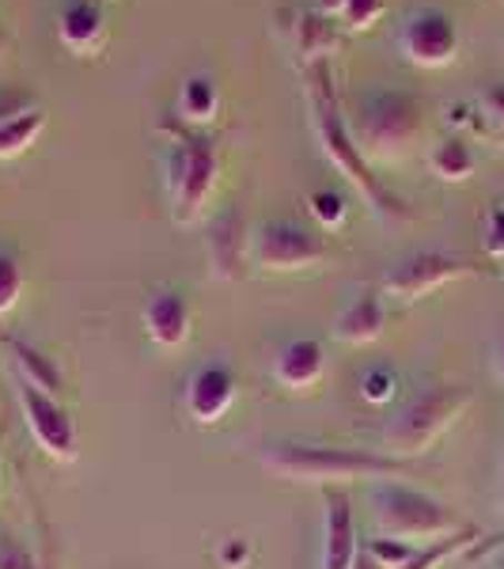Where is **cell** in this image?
<instances>
[{
	"label": "cell",
	"mask_w": 504,
	"mask_h": 569,
	"mask_svg": "<svg viewBox=\"0 0 504 569\" xmlns=\"http://www.w3.org/2000/svg\"><path fill=\"white\" fill-rule=\"evenodd\" d=\"M308 77V114H311V126H315V137L323 144V156L342 171L345 179L353 182L356 190L364 194V201L372 206L375 217L383 220H410V209L406 201L391 194L380 179L372 176L369 160L356 149L353 133H350V122L342 118L337 110V99H334V88H330V69L326 66H315L304 72Z\"/></svg>",
	"instance_id": "cell-1"
},
{
	"label": "cell",
	"mask_w": 504,
	"mask_h": 569,
	"mask_svg": "<svg viewBox=\"0 0 504 569\" xmlns=\"http://www.w3.org/2000/svg\"><path fill=\"white\" fill-rule=\"evenodd\" d=\"M262 467L285 482L308 486H342L353 479H402L410 471L406 460L372 448H337V445H270L262 452Z\"/></svg>",
	"instance_id": "cell-2"
},
{
	"label": "cell",
	"mask_w": 504,
	"mask_h": 569,
	"mask_svg": "<svg viewBox=\"0 0 504 569\" xmlns=\"http://www.w3.org/2000/svg\"><path fill=\"white\" fill-rule=\"evenodd\" d=\"M350 133L369 163H399L414 152L425 133V107L417 96L395 88H375L356 103Z\"/></svg>",
	"instance_id": "cell-3"
},
{
	"label": "cell",
	"mask_w": 504,
	"mask_h": 569,
	"mask_svg": "<svg viewBox=\"0 0 504 569\" xmlns=\"http://www.w3.org/2000/svg\"><path fill=\"white\" fill-rule=\"evenodd\" d=\"M474 402V388L466 383H429L414 399L399 407V415L383 426V448L395 460H410L436 445Z\"/></svg>",
	"instance_id": "cell-4"
},
{
	"label": "cell",
	"mask_w": 504,
	"mask_h": 569,
	"mask_svg": "<svg viewBox=\"0 0 504 569\" xmlns=\"http://www.w3.org/2000/svg\"><path fill=\"white\" fill-rule=\"evenodd\" d=\"M163 171H168L171 220L175 224H194L220 176L216 141L201 130H175L163 144Z\"/></svg>",
	"instance_id": "cell-5"
},
{
	"label": "cell",
	"mask_w": 504,
	"mask_h": 569,
	"mask_svg": "<svg viewBox=\"0 0 504 569\" xmlns=\"http://www.w3.org/2000/svg\"><path fill=\"white\" fill-rule=\"evenodd\" d=\"M372 512L383 536L406 539V543H417V539L436 543V539L455 536V531L466 528L460 512L447 509L444 501H436L433 493L414 490V486L395 479H383L372 486Z\"/></svg>",
	"instance_id": "cell-6"
},
{
	"label": "cell",
	"mask_w": 504,
	"mask_h": 569,
	"mask_svg": "<svg viewBox=\"0 0 504 569\" xmlns=\"http://www.w3.org/2000/svg\"><path fill=\"white\" fill-rule=\"evenodd\" d=\"M326 259V243L319 232H311L300 220L292 217H273L262 220L251 236V262L259 270L270 273H292V270H308Z\"/></svg>",
	"instance_id": "cell-7"
},
{
	"label": "cell",
	"mask_w": 504,
	"mask_h": 569,
	"mask_svg": "<svg viewBox=\"0 0 504 569\" xmlns=\"http://www.w3.org/2000/svg\"><path fill=\"white\" fill-rule=\"evenodd\" d=\"M399 53L417 69H444L460 58V27L444 8H414V12L402 16L395 31Z\"/></svg>",
	"instance_id": "cell-8"
},
{
	"label": "cell",
	"mask_w": 504,
	"mask_h": 569,
	"mask_svg": "<svg viewBox=\"0 0 504 569\" xmlns=\"http://www.w3.org/2000/svg\"><path fill=\"white\" fill-rule=\"evenodd\" d=\"M482 273L478 262L463 259V254H447V251H417L406 254L383 273V292L395 300H421L429 292L444 289L447 281L474 278Z\"/></svg>",
	"instance_id": "cell-9"
},
{
	"label": "cell",
	"mask_w": 504,
	"mask_h": 569,
	"mask_svg": "<svg viewBox=\"0 0 504 569\" xmlns=\"http://www.w3.org/2000/svg\"><path fill=\"white\" fill-rule=\"evenodd\" d=\"M16 399H20L23 421L31 429L34 445L42 448L50 460L72 463L80 456V440H77V421L65 407L58 402V395H46L31 383L16 380Z\"/></svg>",
	"instance_id": "cell-10"
},
{
	"label": "cell",
	"mask_w": 504,
	"mask_h": 569,
	"mask_svg": "<svg viewBox=\"0 0 504 569\" xmlns=\"http://www.w3.org/2000/svg\"><path fill=\"white\" fill-rule=\"evenodd\" d=\"M235 402V372L224 361H209L194 369L182 391V407L198 426H216Z\"/></svg>",
	"instance_id": "cell-11"
},
{
	"label": "cell",
	"mask_w": 504,
	"mask_h": 569,
	"mask_svg": "<svg viewBox=\"0 0 504 569\" xmlns=\"http://www.w3.org/2000/svg\"><path fill=\"white\" fill-rule=\"evenodd\" d=\"M323 569H353L356 555H361V543H356V525H353V501L345 490L337 486H326L323 490Z\"/></svg>",
	"instance_id": "cell-12"
},
{
	"label": "cell",
	"mask_w": 504,
	"mask_h": 569,
	"mask_svg": "<svg viewBox=\"0 0 504 569\" xmlns=\"http://www.w3.org/2000/svg\"><path fill=\"white\" fill-rule=\"evenodd\" d=\"M58 39L72 58H99L107 46V16L99 0H65L58 16Z\"/></svg>",
	"instance_id": "cell-13"
},
{
	"label": "cell",
	"mask_w": 504,
	"mask_h": 569,
	"mask_svg": "<svg viewBox=\"0 0 504 569\" xmlns=\"http://www.w3.org/2000/svg\"><path fill=\"white\" fill-rule=\"evenodd\" d=\"M141 319H144L149 338L160 350H179L190 338V305L179 289H168V284L149 292V300H144V308H141Z\"/></svg>",
	"instance_id": "cell-14"
},
{
	"label": "cell",
	"mask_w": 504,
	"mask_h": 569,
	"mask_svg": "<svg viewBox=\"0 0 504 569\" xmlns=\"http://www.w3.org/2000/svg\"><path fill=\"white\" fill-rule=\"evenodd\" d=\"M326 372V346L319 338H289L273 357V380L289 391H311Z\"/></svg>",
	"instance_id": "cell-15"
},
{
	"label": "cell",
	"mask_w": 504,
	"mask_h": 569,
	"mask_svg": "<svg viewBox=\"0 0 504 569\" xmlns=\"http://www.w3.org/2000/svg\"><path fill=\"white\" fill-rule=\"evenodd\" d=\"M243 213L240 209H224L209 220L205 232V254H209V270L220 281H235L243 273Z\"/></svg>",
	"instance_id": "cell-16"
},
{
	"label": "cell",
	"mask_w": 504,
	"mask_h": 569,
	"mask_svg": "<svg viewBox=\"0 0 504 569\" xmlns=\"http://www.w3.org/2000/svg\"><path fill=\"white\" fill-rule=\"evenodd\" d=\"M383 327H387V305H383V297L375 289L353 292L334 319V335L350 346L375 342V338L383 335Z\"/></svg>",
	"instance_id": "cell-17"
},
{
	"label": "cell",
	"mask_w": 504,
	"mask_h": 569,
	"mask_svg": "<svg viewBox=\"0 0 504 569\" xmlns=\"http://www.w3.org/2000/svg\"><path fill=\"white\" fill-rule=\"evenodd\" d=\"M4 350H8V361H12V369H16V380L31 383V388H39L46 395H58L61 388H65L58 365H53L34 342H27V338H16V335H4Z\"/></svg>",
	"instance_id": "cell-18"
},
{
	"label": "cell",
	"mask_w": 504,
	"mask_h": 569,
	"mask_svg": "<svg viewBox=\"0 0 504 569\" xmlns=\"http://www.w3.org/2000/svg\"><path fill=\"white\" fill-rule=\"evenodd\" d=\"M342 27L319 12H300L296 20V53L304 61V72L315 66H326V58H334L342 50Z\"/></svg>",
	"instance_id": "cell-19"
},
{
	"label": "cell",
	"mask_w": 504,
	"mask_h": 569,
	"mask_svg": "<svg viewBox=\"0 0 504 569\" xmlns=\"http://www.w3.org/2000/svg\"><path fill=\"white\" fill-rule=\"evenodd\" d=\"M220 84L213 72H190L179 88V118L190 126V130H205V126L216 122L220 114Z\"/></svg>",
	"instance_id": "cell-20"
},
{
	"label": "cell",
	"mask_w": 504,
	"mask_h": 569,
	"mask_svg": "<svg viewBox=\"0 0 504 569\" xmlns=\"http://www.w3.org/2000/svg\"><path fill=\"white\" fill-rule=\"evenodd\" d=\"M429 171L440 182H466L478 171V156H474V144L460 133H447L429 149Z\"/></svg>",
	"instance_id": "cell-21"
},
{
	"label": "cell",
	"mask_w": 504,
	"mask_h": 569,
	"mask_svg": "<svg viewBox=\"0 0 504 569\" xmlns=\"http://www.w3.org/2000/svg\"><path fill=\"white\" fill-rule=\"evenodd\" d=\"M42 130H46V110L42 107L27 110V114H20V118H8V122H0V160H12V156L27 152L34 141H39Z\"/></svg>",
	"instance_id": "cell-22"
},
{
	"label": "cell",
	"mask_w": 504,
	"mask_h": 569,
	"mask_svg": "<svg viewBox=\"0 0 504 569\" xmlns=\"http://www.w3.org/2000/svg\"><path fill=\"white\" fill-rule=\"evenodd\" d=\"M478 539H482V531L474 525H466L463 531H455V536H444V539H436V543H429V547H417V555L410 558L402 569H440L447 558L463 555V550L474 547Z\"/></svg>",
	"instance_id": "cell-23"
},
{
	"label": "cell",
	"mask_w": 504,
	"mask_h": 569,
	"mask_svg": "<svg viewBox=\"0 0 504 569\" xmlns=\"http://www.w3.org/2000/svg\"><path fill=\"white\" fill-rule=\"evenodd\" d=\"M444 122L452 126V133L466 137V141L493 133V126H490V118L482 114L478 99H455V103H447L444 107Z\"/></svg>",
	"instance_id": "cell-24"
},
{
	"label": "cell",
	"mask_w": 504,
	"mask_h": 569,
	"mask_svg": "<svg viewBox=\"0 0 504 569\" xmlns=\"http://www.w3.org/2000/svg\"><path fill=\"white\" fill-rule=\"evenodd\" d=\"M23 297V266H20V254L0 247V319L8 316Z\"/></svg>",
	"instance_id": "cell-25"
},
{
	"label": "cell",
	"mask_w": 504,
	"mask_h": 569,
	"mask_svg": "<svg viewBox=\"0 0 504 569\" xmlns=\"http://www.w3.org/2000/svg\"><path fill=\"white\" fill-rule=\"evenodd\" d=\"M308 209H311V217H315L323 228H342L345 213H350V206H345V194H342V190H330V187L311 190V194H308Z\"/></svg>",
	"instance_id": "cell-26"
},
{
	"label": "cell",
	"mask_w": 504,
	"mask_h": 569,
	"mask_svg": "<svg viewBox=\"0 0 504 569\" xmlns=\"http://www.w3.org/2000/svg\"><path fill=\"white\" fill-rule=\"evenodd\" d=\"M383 12H387V0H345L342 8V31H369L383 20Z\"/></svg>",
	"instance_id": "cell-27"
},
{
	"label": "cell",
	"mask_w": 504,
	"mask_h": 569,
	"mask_svg": "<svg viewBox=\"0 0 504 569\" xmlns=\"http://www.w3.org/2000/svg\"><path fill=\"white\" fill-rule=\"evenodd\" d=\"M369 555L380 562L383 569H402L410 562V558L417 555V543H406V539H395V536H383V539H372L369 547Z\"/></svg>",
	"instance_id": "cell-28"
},
{
	"label": "cell",
	"mask_w": 504,
	"mask_h": 569,
	"mask_svg": "<svg viewBox=\"0 0 504 569\" xmlns=\"http://www.w3.org/2000/svg\"><path fill=\"white\" fill-rule=\"evenodd\" d=\"M361 395L369 402H375V407H383V402H391L399 395V376L391 369H383V365H375V369L361 376Z\"/></svg>",
	"instance_id": "cell-29"
},
{
	"label": "cell",
	"mask_w": 504,
	"mask_h": 569,
	"mask_svg": "<svg viewBox=\"0 0 504 569\" xmlns=\"http://www.w3.org/2000/svg\"><path fill=\"white\" fill-rule=\"evenodd\" d=\"M0 569H42V558L31 547H23L20 539L0 531Z\"/></svg>",
	"instance_id": "cell-30"
},
{
	"label": "cell",
	"mask_w": 504,
	"mask_h": 569,
	"mask_svg": "<svg viewBox=\"0 0 504 569\" xmlns=\"http://www.w3.org/2000/svg\"><path fill=\"white\" fill-rule=\"evenodd\" d=\"M482 243H485V254H490V259L504 262V201H501V206H493L490 213H485Z\"/></svg>",
	"instance_id": "cell-31"
},
{
	"label": "cell",
	"mask_w": 504,
	"mask_h": 569,
	"mask_svg": "<svg viewBox=\"0 0 504 569\" xmlns=\"http://www.w3.org/2000/svg\"><path fill=\"white\" fill-rule=\"evenodd\" d=\"M478 107H482V114L490 118L493 130H504V80H501V84L482 88Z\"/></svg>",
	"instance_id": "cell-32"
},
{
	"label": "cell",
	"mask_w": 504,
	"mask_h": 569,
	"mask_svg": "<svg viewBox=\"0 0 504 569\" xmlns=\"http://www.w3.org/2000/svg\"><path fill=\"white\" fill-rule=\"evenodd\" d=\"M216 562L224 569H243L251 562V543H246V539H224V543L216 547Z\"/></svg>",
	"instance_id": "cell-33"
},
{
	"label": "cell",
	"mask_w": 504,
	"mask_h": 569,
	"mask_svg": "<svg viewBox=\"0 0 504 569\" xmlns=\"http://www.w3.org/2000/svg\"><path fill=\"white\" fill-rule=\"evenodd\" d=\"M34 103L27 91H12V88H0V122H8V118H20L27 110H34Z\"/></svg>",
	"instance_id": "cell-34"
},
{
	"label": "cell",
	"mask_w": 504,
	"mask_h": 569,
	"mask_svg": "<svg viewBox=\"0 0 504 569\" xmlns=\"http://www.w3.org/2000/svg\"><path fill=\"white\" fill-rule=\"evenodd\" d=\"M342 8H345V0H319L315 12L326 16V20H337V16H342Z\"/></svg>",
	"instance_id": "cell-35"
},
{
	"label": "cell",
	"mask_w": 504,
	"mask_h": 569,
	"mask_svg": "<svg viewBox=\"0 0 504 569\" xmlns=\"http://www.w3.org/2000/svg\"><path fill=\"white\" fill-rule=\"evenodd\" d=\"M353 569H383L380 562H375V558L369 555V550L361 547V555H356V562H353Z\"/></svg>",
	"instance_id": "cell-36"
},
{
	"label": "cell",
	"mask_w": 504,
	"mask_h": 569,
	"mask_svg": "<svg viewBox=\"0 0 504 569\" xmlns=\"http://www.w3.org/2000/svg\"><path fill=\"white\" fill-rule=\"evenodd\" d=\"M4 53H8V27L0 20V61H4Z\"/></svg>",
	"instance_id": "cell-37"
},
{
	"label": "cell",
	"mask_w": 504,
	"mask_h": 569,
	"mask_svg": "<svg viewBox=\"0 0 504 569\" xmlns=\"http://www.w3.org/2000/svg\"><path fill=\"white\" fill-rule=\"evenodd\" d=\"M490 569H504V547L497 550V555L490 558Z\"/></svg>",
	"instance_id": "cell-38"
},
{
	"label": "cell",
	"mask_w": 504,
	"mask_h": 569,
	"mask_svg": "<svg viewBox=\"0 0 504 569\" xmlns=\"http://www.w3.org/2000/svg\"><path fill=\"white\" fill-rule=\"evenodd\" d=\"M42 569H58V562H53V555H50V550H46V555H42Z\"/></svg>",
	"instance_id": "cell-39"
},
{
	"label": "cell",
	"mask_w": 504,
	"mask_h": 569,
	"mask_svg": "<svg viewBox=\"0 0 504 569\" xmlns=\"http://www.w3.org/2000/svg\"><path fill=\"white\" fill-rule=\"evenodd\" d=\"M501 278H504V270H501Z\"/></svg>",
	"instance_id": "cell-40"
}]
</instances>
